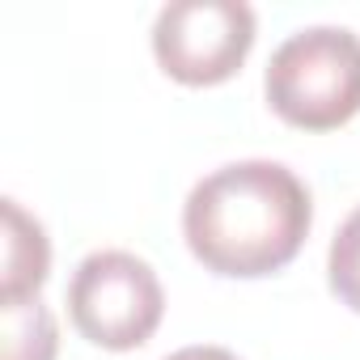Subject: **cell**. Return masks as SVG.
<instances>
[{
  "mask_svg": "<svg viewBox=\"0 0 360 360\" xmlns=\"http://www.w3.org/2000/svg\"><path fill=\"white\" fill-rule=\"evenodd\" d=\"M255 34V9L242 0H169L153 22V56L169 81L208 89L246 64Z\"/></svg>",
  "mask_w": 360,
  "mask_h": 360,
  "instance_id": "cell-4",
  "label": "cell"
},
{
  "mask_svg": "<svg viewBox=\"0 0 360 360\" xmlns=\"http://www.w3.org/2000/svg\"><path fill=\"white\" fill-rule=\"evenodd\" d=\"M0 318H5V360H56L60 326L39 297L0 305Z\"/></svg>",
  "mask_w": 360,
  "mask_h": 360,
  "instance_id": "cell-6",
  "label": "cell"
},
{
  "mask_svg": "<svg viewBox=\"0 0 360 360\" xmlns=\"http://www.w3.org/2000/svg\"><path fill=\"white\" fill-rule=\"evenodd\" d=\"M314 225L309 187L267 157L229 161L204 174L183 204L187 250L225 280H263L288 267Z\"/></svg>",
  "mask_w": 360,
  "mask_h": 360,
  "instance_id": "cell-1",
  "label": "cell"
},
{
  "mask_svg": "<svg viewBox=\"0 0 360 360\" xmlns=\"http://www.w3.org/2000/svg\"><path fill=\"white\" fill-rule=\"evenodd\" d=\"M267 106L301 131H335L360 115V34L305 26L288 34L263 72Z\"/></svg>",
  "mask_w": 360,
  "mask_h": 360,
  "instance_id": "cell-2",
  "label": "cell"
},
{
  "mask_svg": "<svg viewBox=\"0 0 360 360\" xmlns=\"http://www.w3.org/2000/svg\"><path fill=\"white\" fill-rule=\"evenodd\" d=\"M51 271V242L39 217L18 200H5V271H0V305L34 301Z\"/></svg>",
  "mask_w": 360,
  "mask_h": 360,
  "instance_id": "cell-5",
  "label": "cell"
},
{
  "mask_svg": "<svg viewBox=\"0 0 360 360\" xmlns=\"http://www.w3.org/2000/svg\"><path fill=\"white\" fill-rule=\"evenodd\" d=\"M165 314L157 271L131 250H94L68 280V318L102 352L144 347Z\"/></svg>",
  "mask_w": 360,
  "mask_h": 360,
  "instance_id": "cell-3",
  "label": "cell"
},
{
  "mask_svg": "<svg viewBox=\"0 0 360 360\" xmlns=\"http://www.w3.org/2000/svg\"><path fill=\"white\" fill-rule=\"evenodd\" d=\"M165 360H238V352L221 347V343H191V347H178Z\"/></svg>",
  "mask_w": 360,
  "mask_h": 360,
  "instance_id": "cell-8",
  "label": "cell"
},
{
  "mask_svg": "<svg viewBox=\"0 0 360 360\" xmlns=\"http://www.w3.org/2000/svg\"><path fill=\"white\" fill-rule=\"evenodd\" d=\"M326 284H330V292L352 314H360V208H352L343 217V225L335 229V238H330V250H326Z\"/></svg>",
  "mask_w": 360,
  "mask_h": 360,
  "instance_id": "cell-7",
  "label": "cell"
}]
</instances>
